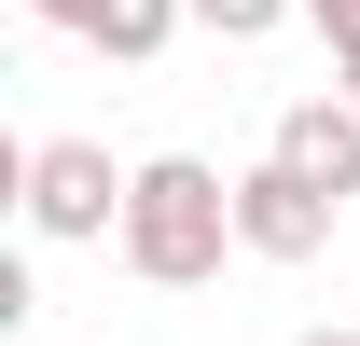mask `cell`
I'll return each instance as SVG.
<instances>
[{"label":"cell","instance_id":"6da1fadb","mask_svg":"<svg viewBox=\"0 0 360 346\" xmlns=\"http://www.w3.org/2000/svg\"><path fill=\"white\" fill-rule=\"evenodd\" d=\"M125 277H153V291H208L236 250V180L208 167V153H139L125 180Z\"/></svg>","mask_w":360,"mask_h":346},{"label":"cell","instance_id":"7a4b0ae2","mask_svg":"<svg viewBox=\"0 0 360 346\" xmlns=\"http://www.w3.org/2000/svg\"><path fill=\"white\" fill-rule=\"evenodd\" d=\"M125 180L139 167H111L97 139H28V153H14V194H28V236H42V250L125 236Z\"/></svg>","mask_w":360,"mask_h":346},{"label":"cell","instance_id":"3957f363","mask_svg":"<svg viewBox=\"0 0 360 346\" xmlns=\"http://www.w3.org/2000/svg\"><path fill=\"white\" fill-rule=\"evenodd\" d=\"M333 222H347V208H333L319 180H291L277 153H264V167H236V250H250V263H319V250H333Z\"/></svg>","mask_w":360,"mask_h":346},{"label":"cell","instance_id":"277c9868","mask_svg":"<svg viewBox=\"0 0 360 346\" xmlns=\"http://www.w3.org/2000/svg\"><path fill=\"white\" fill-rule=\"evenodd\" d=\"M264 153H277L291 180H319L333 208H347V194H360V97H347V84H333V97H291V111L264 125Z\"/></svg>","mask_w":360,"mask_h":346},{"label":"cell","instance_id":"5b68a950","mask_svg":"<svg viewBox=\"0 0 360 346\" xmlns=\"http://www.w3.org/2000/svg\"><path fill=\"white\" fill-rule=\"evenodd\" d=\"M180 28H194V0H97V14H84V42L111 56V70H153Z\"/></svg>","mask_w":360,"mask_h":346},{"label":"cell","instance_id":"8992f818","mask_svg":"<svg viewBox=\"0 0 360 346\" xmlns=\"http://www.w3.org/2000/svg\"><path fill=\"white\" fill-rule=\"evenodd\" d=\"M291 14H305V0H194V28H208V42H277Z\"/></svg>","mask_w":360,"mask_h":346},{"label":"cell","instance_id":"52a82bcc","mask_svg":"<svg viewBox=\"0 0 360 346\" xmlns=\"http://www.w3.org/2000/svg\"><path fill=\"white\" fill-rule=\"evenodd\" d=\"M305 28H319L333 56H360V0H305Z\"/></svg>","mask_w":360,"mask_h":346},{"label":"cell","instance_id":"ba28073f","mask_svg":"<svg viewBox=\"0 0 360 346\" xmlns=\"http://www.w3.org/2000/svg\"><path fill=\"white\" fill-rule=\"evenodd\" d=\"M28 14H42V28H70V42H84V14H97V0H28Z\"/></svg>","mask_w":360,"mask_h":346},{"label":"cell","instance_id":"9c48e42d","mask_svg":"<svg viewBox=\"0 0 360 346\" xmlns=\"http://www.w3.org/2000/svg\"><path fill=\"white\" fill-rule=\"evenodd\" d=\"M333 84H347V97H360V56H333Z\"/></svg>","mask_w":360,"mask_h":346},{"label":"cell","instance_id":"30bf717a","mask_svg":"<svg viewBox=\"0 0 360 346\" xmlns=\"http://www.w3.org/2000/svg\"><path fill=\"white\" fill-rule=\"evenodd\" d=\"M291 346H360V333H291Z\"/></svg>","mask_w":360,"mask_h":346}]
</instances>
